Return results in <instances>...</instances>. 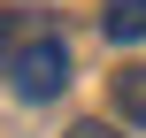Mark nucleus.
Listing matches in <instances>:
<instances>
[{"label": "nucleus", "mask_w": 146, "mask_h": 138, "mask_svg": "<svg viewBox=\"0 0 146 138\" xmlns=\"http://www.w3.org/2000/svg\"><path fill=\"white\" fill-rule=\"evenodd\" d=\"M62 138H123L115 123H77V131H62Z\"/></svg>", "instance_id": "obj_4"}, {"label": "nucleus", "mask_w": 146, "mask_h": 138, "mask_svg": "<svg viewBox=\"0 0 146 138\" xmlns=\"http://www.w3.org/2000/svg\"><path fill=\"white\" fill-rule=\"evenodd\" d=\"M100 31H108L115 46H139V38H146V0H108Z\"/></svg>", "instance_id": "obj_2"}, {"label": "nucleus", "mask_w": 146, "mask_h": 138, "mask_svg": "<svg viewBox=\"0 0 146 138\" xmlns=\"http://www.w3.org/2000/svg\"><path fill=\"white\" fill-rule=\"evenodd\" d=\"M115 115L146 131V69H115Z\"/></svg>", "instance_id": "obj_3"}, {"label": "nucleus", "mask_w": 146, "mask_h": 138, "mask_svg": "<svg viewBox=\"0 0 146 138\" xmlns=\"http://www.w3.org/2000/svg\"><path fill=\"white\" fill-rule=\"evenodd\" d=\"M0 69H8V92H15V100H62V92H69V46H62L54 31L15 38Z\"/></svg>", "instance_id": "obj_1"}]
</instances>
